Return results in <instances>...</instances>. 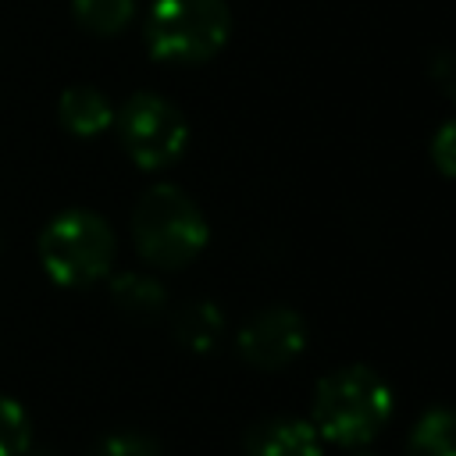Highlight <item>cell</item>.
<instances>
[{"instance_id": "cell-11", "label": "cell", "mask_w": 456, "mask_h": 456, "mask_svg": "<svg viewBox=\"0 0 456 456\" xmlns=\"http://www.w3.org/2000/svg\"><path fill=\"white\" fill-rule=\"evenodd\" d=\"M110 296L114 303L128 314V317H153L160 306H164V289L157 278L150 274H139V271H128V274H118L110 281Z\"/></svg>"}, {"instance_id": "cell-8", "label": "cell", "mask_w": 456, "mask_h": 456, "mask_svg": "<svg viewBox=\"0 0 456 456\" xmlns=\"http://www.w3.org/2000/svg\"><path fill=\"white\" fill-rule=\"evenodd\" d=\"M57 118H61V125L71 135L89 139V135H100V132H107L114 125V107H110V100L100 89H93V86H71V89L61 93Z\"/></svg>"}, {"instance_id": "cell-6", "label": "cell", "mask_w": 456, "mask_h": 456, "mask_svg": "<svg viewBox=\"0 0 456 456\" xmlns=\"http://www.w3.org/2000/svg\"><path fill=\"white\" fill-rule=\"evenodd\" d=\"M306 349V321L292 306H267L239 328V353L260 370H281Z\"/></svg>"}, {"instance_id": "cell-12", "label": "cell", "mask_w": 456, "mask_h": 456, "mask_svg": "<svg viewBox=\"0 0 456 456\" xmlns=\"http://www.w3.org/2000/svg\"><path fill=\"white\" fill-rule=\"evenodd\" d=\"M71 14L96 36H118L135 18V0H71Z\"/></svg>"}, {"instance_id": "cell-14", "label": "cell", "mask_w": 456, "mask_h": 456, "mask_svg": "<svg viewBox=\"0 0 456 456\" xmlns=\"http://www.w3.org/2000/svg\"><path fill=\"white\" fill-rule=\"evenodd\" d=\"M89 456H160V445L142 431H114L103 435Z\"/></svg>"}, {"instance_id": "cell-3", "label": "cell", "mask_w": 456, "mask_h": 456, "mask_svg": "<svg viewBox=\"0 0 456 456\" xmlns=\"http://www.w3.org/2000/svg\"><path fill=\"white\" fill-rule=\"evenodd\" d=\"M232 36L224 0H153L146 14V46L167 64H203Z\"/></svg>"}, {"instance_id": "cell-15", "label": "cell", "mask_w": 456, "mask_h": 456, "mask_svg": "<svg viewBox=\"0 0 456 456\" xmlns=\"http://www.w3.org/2000/svg\"><path fill=\"white\" fill-rule=\"evenodd\" d=\"M428 150H431V164L438 167V175L456 178V118L438 125V132L431 135Z\"/></svg>"}, {"instance_id": "cell-13", "label": "cell", "mask_w": 456, "mask_h": 456, "mask_svg": "<svg viewBox=\"0 0 456 456\" xmlns=\"http://www.w3.org/2000/svg\"><path fill=\"white\" fill-rule=\"evenodd\" d=\"M32 438V424L21 403H14L11 395H0V456H21L28 449Z\"/></svg>"}, {"instance_id": "cell-16", "label": "cell", "mask_w": 456, "mask_h": 456, "mask_svg": "<svg viewBox=\"0 0 456 456\" xmlns=\"http://www.w3.org/2000/svg\"><path fill=\"white\" fill-rule=\"evenodd\" d=\"M431 78L435 86L456 103V50H438L431 57Z\"/></svg>"}, {"instance_id": "cell-1", "label": "cell", "mask_w": 456, "mask_h": 456, "mask_svg": "<svg viewBox=\"0 0 456 456\" xmlns=\"http://www.w3.org/2000/svg\"><path fill=\"white\" fill-rule=\"evenodd\" d=\"M392 406H395V395L388 381L363 363H349L317 381L310 424L324 442L360 449L388 424Z\"/></svg>"}, {"instance_id": "cell-9", "label": "cell", "mask_w": 456, "mask_h": 456, "mask_svg": "<svg viewBox=\"0 0 456 456\" xmlns=\"http://www.w3.org/2000/svg\"><path fill=\"white\" fill-rule=\"evenodd\" d=\"M403 456H456V410L431 406L410 428Z\"/></svg>"}, {"instance_id": "cell-4", "label": "cell", "mask_w": 456, "mask_h": 456, "mask_svg": "<svg viewBox=\"0 0 456 456\" xmlns=\"http://www.w3.org/2000/svg\"><path fill=\"white\" fill-rule=\"evenodd\" d=\"M118 239L114 228L93 210H64L39 235V260L57 285L82 289L114 267Z\"/></svg>"}, {"instance_id": "cell-2", "label": "cell", "mask_w": 456, "mask_h": 456, "mask_svg": "<svg viewBox=\"0 0 456 456\" xmlns=\"http://www.w3.org/2000/svg\"><path fill=\"white\" fill-rule=\"evenodd\" d=\"M210 239L200 203L178 185H153L132 210V242L150 267H185Z\"/></svg>"}, {"instance_id": "cell-7", "label": "cell", "mask_w": 456, "mask_h": 456, "mask_svg": "<svg viewBox=\"0 0 456 456\" xmlns=\"http://www.w3.org/2000/svg\"><path fill=\"white\" fill-rule=\"evenodd\" d=\"M321 435L310 420L299 417H267L256 420L246 438L242 452L246 456H321Z\"/></svg>"}, {"instance_id": "cell-5", "label": "cell", "mask_w": 456, "mask_h": 456, "mask_svg": "<svg viewBox=\"0 0 456 456\" xmlns=\"http://www.w3.org/2000/svg\"><path fill=\"white\" fill-rule=\"evenodd\" d=\"M114 128H118L125 153L142 171H160V167L175 164L189 146L185 114L160 93L128 96L121 103V110H114Z\"/></svg>"}, {"instance_id": "cell-10", "label": "cell", "mask_w": 456, "mask_h": 456, "mask_svg": "<svg viewBox=\"0 0 456 456\" xmlns=\"http://www.w3.org/2000/svg\"><path fill=\"white\" fill-rule=\"evenodd\" d=\"M224 331V317L210 299H192L175 314V335L192 353H210Z\"/></svg>"}, {"instance_id": "cell-17", "label": "cell", "mask_w": 456, "mask_h": 456, "mask_svg": "<svg viewBox=\"0 0 456 456\" xmlns=\"http://www.w3.org/2000/svg\"><path fill=\"white\" fill-rule=\"evenodd\" d=\"M353 456H374V452H367V449H363V445H360V449H356V452H353Z\"/></svg>"}]
</instances>
